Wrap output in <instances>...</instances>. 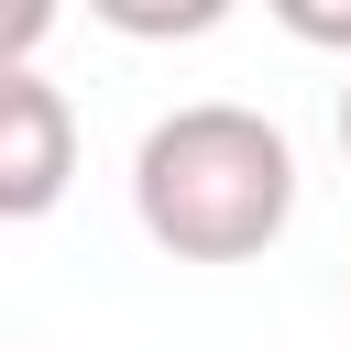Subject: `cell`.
Wrapping results in <instances>:
<instances>
[{"label":"cell","instance_id":"6da1fadb","mask_svg":"<svg viewBox=\"0 0 351 351\" xmlns=\"http://www.w3.org/2000/svg\"><path fill=\"white\" fill-rule=\"evenodd\" d=\"M132 219L176 263H252L296 219V143L241 99H186L132 154Z\"/></svg>","mask_w":351,"mask_h":351},{"label":"cell","instance_id":"7a4b0ae2","mask_svg":"<svg viewBox=\"0 0 351 351\" xmlns=\"http://www.w3.org/2000/svg\"><path fill=\"white\" fill-rule=\"evenodd\" d=\"M77 186V110L55 77L11 66L0 77V219H44Z\"/></svg>","mask_w":351,"mask_h":351},{"label":"cell","instance_id":"3957f363","mask_svg":"<svg viewBox=\"0 0 351 351\" xmlns=\"http://www.w3.org/2000/svg\"><path fill=\"white\" fill-rule=\"evenodd\" d=\"M99 22H110V33H219L230 11H219V0H176V11H165V0H99Z\"/></svg>","mask_w":351,"mask_h":351},{"label":"cell","instance_id":"277c9868","mask_svg":"<svg viewBox=\"0 0 351 351\" xmlns=\"http://www.w3.org/2000/svg\"><path fill=\"white\" fill-rule=\"evenodd\" d=\"M44 44H55V0H0V77L33 66Z\"/></svg>","mask_w":351,"mask_h":351},{"label":"cell","instance_id":"5b68a950","mask_svg":"<svg viewBox=\"0 0 351 351\" xmlns=\"http://www.w3.org/2000/svg\"><path fill=\"white\" fill-rule=\"evenodd\" d=\"M274 22H285L296 44H329V55H351V0H274Z\"/></svg>","mask_w":351,"mask_h":351},{"label":"cell","instance_id":"8992f818","mask_svg":"<svg viewBox=\"0 0 351 351\" xmlns=\"http://www.w3.org/2000/svg\"><path fill=\"white\" fill-rule=\"evenodd\" d=\"M340 154H351V88H340Z\"/></svg>","mask_w":351,"mask_h":351}]
</instances>
